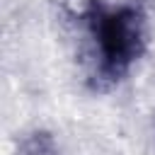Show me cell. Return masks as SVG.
Masks as SVG:
<instances>
[{"label":"cell","instance_id":"obj_2","mask_svg":"<svg viewBox=\"0 0 155 155\" xmlns=\"http://www.w3.org/2000/svg\"><path fill=\"white\" fill-rule=\"evenodd\" d=\"M19 155H58L56 140L48 131H34L19 143Z\"/></svg>","mask_w":155,"mask_h":155},{"label":"cell","instance_id":"obj_1","mask_svg":"<svg viewBox=\"0 0 155 155\" xmlns=\"http://www.w3.org/2000/svg\"><path fill=\"white\" fill-rule=\"evenodd\" d=\"M75 19L85 36L82 56L87 82L92 90L107 92L119 85L145 53L148 19L136 5L111 7L102 0H85Z\"/></svg>","mask_w":155,"mask_h":155}]
</instances>
